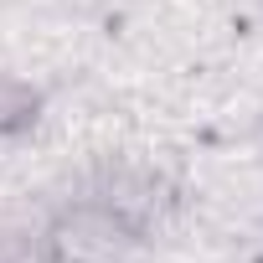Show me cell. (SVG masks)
<instances>
[{
  "mask_svg": "<svg viewBox=\"0 0 263 263\" xmlns=\"http://www.w3.org/2000/svg\"><path fill=\"white\" fill-rule=\"evenodd\" d=\"M62 253L72 258V263H93V258H114L119 253V227L108 222V217H98V212H78L67 227H62Z\"/></svg>",
  "mask_w": 263,
  "mask_h": 263,
  "instance_id": "1",
  "label": "cell"
}]
</instances>
